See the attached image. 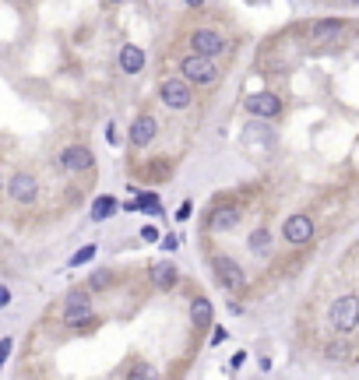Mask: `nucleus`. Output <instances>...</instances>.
<instances>
[{
    "label": "nucleus",
    "instance_id": "7c9ffc66",
    "mask_svg": "<svg viewBox=\"0 0 359 380\" xmlns=\"http://www.w3.org/2000/svg\"><path fill=\"white\" fill-rule=\"evenodd\" d=\"M0 187H4V176H0Z\"/></svg>",
    "mask_w": 359,
    "mask_h": 380
},
{
    "label": "nucleus",
    "instance_id": "412c9836",
    "mask_svg": "<svg viewBox=\"0 0 359 380\" xmlns=\"http://www.w3.org/2000/svg\"><path fill=\"white\" fill-rule=\"evenodd\" d=\"M110 271H95V275L88 279V292H102V289H110Z\"/></svg>",
    "mask_w": 359,
    "mask_h": 380
},
{
    "label": "nucleus",
    "instance_id": "dca6fc26",
    "mask_svg": "<svg viewBox=\"0 0 359 380\" xmlns=\"http://www.w3.org/2000/svg\"><path fill=\"white\" fill-rule=\"evenodd\" d=\"M190 320L197 324V328H208V324H212V303L204 299V296H197L190 303Z\"/></svg>",
    "mask_w": 359,
    "mask_h": 380
},
{
    "label": "nucleus",
    "instance_id": "cd10ccee",
    "mask_svg": "<svg viewBox=\"0 0 359 380\" xmlns=\"http://www.w3.org/2000/svg\"><path fill=\"white\" fill-rule=\"evenodd\" d=\"M8 303H11V289H8V286H0V310H4Z\"/></svg>",
    "mask_w": 359,
    "mask_h": 380
},
{
    "label": "nucleus",
    "instance_id": "f3484780",
    "mask_svg": "<svg viewBox=\"0 0 359 380\" xmlns=\"http://www.w3.org/2000/svg\"><path fill=\"white\" fill-rule=\"evenodd\" d=\"M120 204H117V197L113 194H102L95 204H92V222H102V219H110V215L117 211Z\"/></svg>",
    "mask_w": 359,
    "mask_h": 380
},
{
    "label": "nucleus",
    "instance_id": "0eeeda50",
    "mask_svg": "<svg viewBox=\"0 0 359 380\" xmlns=\"http://www.w3.org/2000/svg\"><path fill=\"white\" fill-rule=\"evenodd\" d=\"M159 95H162V102L169 106V110H187L190 106V85L183 81V78H166L162 85H159Z\"/></svg>",
    "mask_w": 359,
    "mask_h": 380
},
{
    "label": "nucleus",
    "instance_id": "9d476101",
    "mask_svg": "<svg viewBox=\"0 0 359 380\" xmlns=\"http://www.w3.org/2000/svg\"><path fill=\"white\" fill-rule=\"evenodd\" d=\"M282 236H285V243H310L314 240V219L310 215H292V219H285V226H282Z\"/></svg>",
    "mask_w": 359,
    "mask_h": 380
},
{
    "label": "nucleus",
    "instance_id": "c756f323",
    "mask_svg": "<svg viewBox=\"0 0 359 380\" xmlns=\"http://www.w3.org/2000/svg\"><path fill=\"white\" fill-rule=\"evenodd\" d=\"M243 363H247V352H236V356H233V370H236V366H243Z\"/></svg>",
    "mask_w": 359,
    "mask_h": 380
},
{
    "label": "nucleus",
    "instance_id": "39448f33",
    "mask_svg": "<svg viewBox=\"0 0 359 380\" xmlns=\"http://www.w3.org/2000/svg\"><path fill=\"white\" fill-rule=\"evenodd\" d=\"M190 49L197 53V57H204V60H215L219 53H226V35H219L215 28H197L190 35Z\"/></svg>",
    "mask_w": 359,
    "mask_h": 380
},
{
    "label": "nucleus",
    "instance_id": "6ab92c4d",
    "mask_svg": "<svg viewBox=\"0 0 359 380\" xmlns=\"http://www.w3.org/2000/svg\"><path fill=\"white\" fill-rule=\"evenodd\" d=\"M247 247H250L253 254H261V257H265V254L272 250V233H268V229H253V233L247 236Z\"/></svg>",
    "mask_w": 359,
    "mask_h": 380
},
{
    "label": "nucleus",
    "instance_id": "20e7f679",
    "mask_svg": "<svg viewBox=\"0 0 359 380\" xmlns=\"http://www.w3.org/2000/svg\"><path fill=\"white\" fill-rule=\"evenodd\" d=\"M212 271H215V282H219L226 292H240V289L247 286L243 267H240L233 257H215V261H212Z\"/></svg>",
    "mask_w": 359,
    "mask_h": 380
},
{
    "label": "nucleus",
    "instance_id": "393cba45",
    "mask_svg": "<svg viewBox=\"0 0 359 380\" xmlns=\"http://www.w3.org/2000/svg\"><path fill=\"white\" fill-rule=\"evenodd\" d=\"M176 247H180V240H176L173 233H169V236H162V250H176Z\"/></svg>",
    "mask_w": 359,
    "mask_h": 380
},
{
    "label": "nucleus",
    "instance_id": "4be33fe9",
    "mask_svg": "<svg viewBox=\"0 0 359 380\" xmlns=\"http://www.w3.org/2000/svg\"><path fill=\"white\" fill-rule=\"evenodd\" d=\"M95 250H99L95 243H88V247H81V250H78V254L71 257V267H78V264H85V261H92V257H95Z\"/></svg>",
    "mask_w": 359,
    "mask_h": 380
},
{
    "label": "nucleus",
    "instance_id": "f257e3e1",
    "mask_svg": "<svg viewBox=\"0 0 359 380\" xmlns=\"http://www.w3.org/2000/svg\"><path fill=\"white\" fill-rule=\"evenodd\" d=\"M95 310H92V292L88 289H71L64 296V313L60 320L67 324V328H81V324H92Z\"/></svg>",
    "mask_w": 359,
    "mask_h": 380
},
{
    "label": "nucleus",
    "instance_id": "5701e85b",
    "mask_svg": "<svg viewBox=\"0 0 359 380\" xmlns=\"http://www.w3.org/2000/svg\"><path fill=\"white\" fill-rule=\"evenodd\" d=\"M106 141H110V144H113V148H117V144H120V141H124V138H120V127H117V124H113V120H110V124H106Z\"/></svg>",
    "mask_w": 359,
    "mask_h": 380
},
{
    "label": "nucleus",
    "instance_id": "7ed1b4c3",
    "mask_svg": "<svg viewBox=\"0 0 359 380\" xmlns=\"http://www.w3.org/2000/svg\"><path fill=\"white\" fill-rule=\"evenodd\" d=\"M180 78L190 85V81H197V85H215L219 81V67H215V60H204V57H197V53H187V57L180 60Z\"/></svg>",
    "mask_w": 359,
    "mask_h": 380
},
{
    "label": "nucleus",
    "instance_id": "9b49d317",
    "mask_svg": "<svg viewBox=\"0 0 359 380\" xmlns=\"http://www.w3.org/2000/svg\"><path fill=\"white\" fill-rule=\"evenodd\" d=\"M148 279H151V286H156V289H166L169 292L180 282V271H176L173 261H151L148 264Z\"/></svg>",
    "mask_w": 359,
    "mask_h": 380
},
{
    "label": "nucleus",
    "instance_id": "2eb2a0df",
    "mask_svg": "<svg viewBox=\"0 0 359 380\" xmlns=\"http://www.w3.org/2000/svg\"><path fill=\"white\" fill-rule=\"evenodd\" d=\"M120 71L124 74H141V67H144V53H141V46H134V42H127L124 49H120Z\"/></svg>",
    "mask_w": 359,
    "mask_h": 380
},
{
    "label": "nucleus",
    "instance_id": "ddd939ff",
    "mask_svg": "<svg viewBox=\"0 0 359 380\" xmlns=\"http://www.w3.org/2000/svg\"><path fill=\"white\" fill-rule=\"evenodd\" d=\"M240 226V208L236 204H219L212 215H208V229L212 233H229Z\"/></svg>",
    "mask_w": 359,
    "mask_h": 380
},
{
    "label": "nucleus",
    "instance_id": "f03ea898",
    "mask_svg": "<svg viewBox=\"0 0 359 380\" xmlns=\"http://www.w3.org/2000/svg\"><path fill=\"white\" fill-rule=\"evenodd\" d=\"M331 328L335 331H342V335H349V331H356L359 328V296H338L335 303H331Z\"/></svg>",
    "mask_w": 359,
    "mask_h": 380
},
{
    "label": "nucleus",
    "instance_id": "a211bd4d",
    "mask_svg": "<svg viewBox=\"0 0 359 380\" xmlns=\"http://www.w3.org/2000/svg\"><path fill=\"white\" fill-rule=\"evenodd\" d=\"M127 208H131V211H148V215H162V204H159L156 194H137Z\"/></svg>",
    "mask_w": 359,
    "mask_h": 380
},
{
    "label": "nucleus",
    "instance_id": "6e6552de",
    "mask_svg": "<svg viewBox=\"0 0 359 380\" xmlns=\"http://www.w3.org/2000/svg\"><path fill=\"white\" fill-rule=\"evenodd\" d=\"M247 113L258 117V120H272V117L282 113V99L275 92H258V95L247 99Z\"/></svg>",
    "mask_w": 359,
    "mask_h": 380
},
{
    "label": "nucleus",
    "instance_id": "a878e982",
    "mask_svg": "<svg viewBox=\"0 0 359 380\" xmlns=\"http://www.w3.org/2000/svg\"><path fill=\"white\" fill-rule=\"evenodd\" d=\"M226 338H229V331H226V328H215V335H212V345H222Z\"/></svg>",
    "mask_w": 359,
    "mask_h": 380
},
{
    "label": "nucleus",
    "instance_id": "f8f14e48",
    "mask_svg": "<svg viewBox=\"0 0 359 380\" xmlns=\"http://www.w3.org/2000/svg\"><path fill=\"white\" fill-rule=\"evenodd\" d=\"M156 131H159V124H156V117H148V113H141V117H134V124H131V144L134 148H144V144H151L156 141Z\"/></svg>",
    "mask_w": 359,
    "mask_h": 380
},
{
    "label": "nucleus",
    "instance_id": "bb28decb",
    "mask_svg": "<svg viewBox=\"0 0 359 380\" xmlns=\"http://www.w3.org/2000/svg\"><path fill=\"white\" fill-rule=\"evenodd\" d=\"M141 240H148V243H156V240H159V233L151 229V226H144V229H141Z\"/></svg>",
    "mask_w": 359,
    "mask_h": 380
},
{
    "label": "nucleus",
    "instance_id": "1a4fd4ad",
    "mask_svg": "<svg viewBox=\"0 0 359 380\" xmlns=\"http://www.w3.org/2000/svg\"><path fill=\"white\" fill-rule=\"evenodd\" d=\"M60 166H64L67 173H85V170L95 166V155H92L88 144H67V148L60 151Z\"/></svg>",
    "mask_w": 359,
    "mask_h": 380
},
{
    "label": "nucleus",
    "instance_id": "c85d7f7f",
    "mask_svg": "<svg viewBox=\"0 0 359 380\" xmlns=\"http://www.w3.org/2000/svg\"><path fill=\"white\" fill-rule=\"evenodd\" d=\"M190 208H194V204H190V201H183V204H180V211H176V219H187Z\"/></svg>",
    "mask_w": 359,
    "mask_h": 380
},
{
    "label": "nucleus",
    "instance_id": "4468645a",
    "mask_svg": "<svg viewBox=\"0 0 359 380\" xmlns=\"http://www.w3.org/2000/svg\"><path fill=\"white\" fill-rule=\"evenodd\" d=\"M342 28H345V22L342 18H321V22H314L310 25V42H331V39H338L342 35Z\"/></svg>",
    "mask_w": 359,
    "mask_h": 380
},
{
    "label": "nucleus",
    "instance_id": "423d86ee",
    "mask_svg": "<svg viewBox=\"0 0 359 380\" xmlns=\"http://www.w3.org/2000/svg\"><path fill=\"white\" fill-rule=\"evenodd\" d=\"M8 194H11V201H18V204H35V201H39V180L22 170V173H15V176L8 180Z\"/></svg>",
    "mask_w": 359,
    "mask_h": 380
},
{
    "label": "nucleus",
    "instance_id": "b1692460",
    "mask_svg": "<svg viewBox=\"0 0 359 380\" xmlns=\"http://www.w3.org/2000/svg\"><path fill=\"white\" fill-rule=\"evenodd\" d=\"M11 345H15L11 338H4V342H0V366L8 363V356H11Z\"/></svg>",
    "mask_w": 359,
    "mask_h": 380
},
{
    "label": "nucleus",
    "instance_id": "aec40b11",
    "mask_svg": "<svg viewBox=\"0 0 359 380\" xmlns=\"http://www.w3.org/2000/svg\"><path fill=\"white\" fill-rule=\"evenodd\" d=\"M127 380H159V373H156V366H151V363H134L127 370Z\"/></svg>",
    "mask_w": 359,
    "mask_h": 380
}]
</instances>
